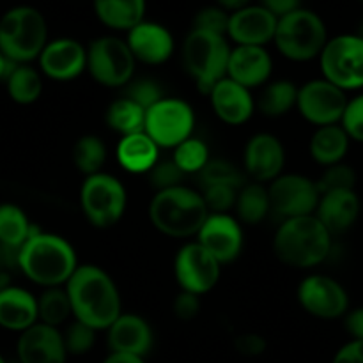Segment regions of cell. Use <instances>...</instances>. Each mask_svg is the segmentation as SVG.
I'll list each match as a JSON object with an SVG mask.
<instances>
[{"label": "cell", "mask_w": 363, "mask_h": 363, "mask_svg": "<svg viewBox=\"0 0 363 363\" xmlns=\"http://www.w3.org/2000/svg\"><path fill=\"white\" fill-rule=\"evenodd\" d=\"M222 264L197 241L183 245L174 259V277L183 293L202 296L215 289Z\"/></svg>", "instance_id": "cell-12"}, {"label": "cell", "mask_w": 363, "mask_h": 363, "mask_svg": "<svg viewBox=\"0 0 363 363\" xmlns=\"http://www.w3.org/2000/svg\"><path fill=\"white\" fill-rule=\"evenodd\" d=\"M35 323H39L38 298L23 287H0V328L23 333Z\"/></svg>", "instance_id": "cell-26"}, {"label": "cell", "mask_w": 363, "mask_h": 363, "mask_svg": "<svg viewBox=\"0 0 363 363\" xmlns=\"http://www.w3.org/2000/svg\"><path fill=\"white\" fill-rule=\"evenodd\" d=\"M209 147L201 138L190 137L188 140L181 142L177 147H174L172 162L177 169L186 176V174H199L209 162Z\"/></svg>", "instance_id": "cell-37"}, {"label": "cell", "mask_w": 363, "mask_h": 363, "mask_svg": "<svg viewBox=\"0 0 363 363\" xmlns=\"http://www.w3.org/2000/svg\"><path fill=\"white\" fill-rule=\"evenodd\" d=\"M208 96L215 116L230 126L248 123L255 112V99L252 91L227 77L215 84Z\"/></svg>", "instance_id": "cell-23"}, {"label": "cell", "mask_w": 363, "mask_h": 363, "mask_svg": "<svg viewBox=\"0 0 363 363\" xmlns=\"http://www.w3.org/2000/svg\"><path fill=\"white\" fill-rule=\"evenodd\" d=\"M172 312L177 319H181V321H191V319L197 318L199 312H201V298L195 296V294L183 293V291H181L176 296V300H174Z\"/></svg>", "instance_id": "cell-47"}, {"label": "cell", "mask_w": 363, "mask_h": 363, "mask_svg": "<svg viewBox=\"0 0 363 363\" xmlns=\"http://www.w3.org/2000/svg\"><path fill=\"white\" fill-rule=\"evenodd\" d=\"M298 87L291 80H275L266 84L259 98L255 99V110L266 117H282L296 108Z\"/></svg>", "instance_id": "cell-30"}, {"label": "cell", "mask_w": 363, "mask_h": 363, "mask_svg": "<svg viewBox=\"0 0 363 363\" xmlns=\"http://www.w3.org/2000/svg\"><path fill=\"white\" fill-rule=\"evenodd\" d=\"M103 363H145L144 358L133 357V354H121V353H110L108 357L103 360Z\"/></svg>", "instance_id": "cell-51"}, {"label": "cell", "mask_w": 363, "mask_h": 363, "mask_svg": "<svg viewBox=\"0 0 363 363\" xmlns=\"http://www.w3.org/2000/svg\"><path fill=\"white\" fill-rule=\"evenodd\" d=\"M152 330L144 318L137 314H121L106 330L110 353L133 354L144 358L152 347Z\"/></svg>", "instance_id": "cell-24"}, {"label": "cell", "mask_w": 363, "mask_h": 363, "mask_svg": "<svg viewBox=\"0 0 363 363\" xmlns=\"http://www.w3.org/2000/svg\"><path fill=\"white\" fill-rule=\"evenodd\" d=\"M350 137L340 128V124H332V126L318 128L312 133L308 151H311L312 160L326 169V167L342 163L344 156L350 151Z\"/></svg>", "instance_id": "cell-28"}, {"label": "cell", "mask_w": 363, "mask_h": 363, "mask_svg": "<svg viewBox=\"0 0 363 363\" xmlns=\"http://www.w3.org/2000/svg\"><path fill=\"white\" fill-rule=\"evenodd\" d=\"M105 119L106 124L116 133H119L121 137H128V135L142 133L144 131L145 110L124 96V98H119L113 103H110V106L106 108Z\"/></svg>", "instance_id": "cell-34"}, {"label": "cell", "mask_w": 363, "mask_h": 363, "mask_svg": "<svg viewBox=\"0 0 363 363\" xmlns=\"http://www.w3.org/2000/svg\"><path fill=\"white\" fill-rule=\"evenodd\" d=\"M227 25H229V14L220 6H208L199 11L194 18V28L211 34L225 35L227 38Z\"/></svg>", "instance_id": "cell-44"}, {"label": "cell", "mask_w": 363, "mask_h": 363, "mask_svg": "<svg viewBox=\"0 0 363 363\" xmlns=\"http://www.w3.org/2000/svg\"><path fill=\"white\" fill-rule=\"evenodd\" d=\"M116 158L126 172L147 174L160 162V147L142 131L121 137L116 147Z\"/></svg>", "instance_id": "cell-27"}, {"label": "cell", "mask_w": 363, "mask_h": 363, "mask_svg": "<svg viewBox=\"0 0 363 363\" xmlns=\"http://www.w3.org/2000/svg\"><path fill=\"white\" fill-rule=\"evenodd\" d=\"M273 59L264 46H234L227 62V78L252 91L269 82Z\"/></svg>", "instance_id": "cell-22"}, {"label": "cell", "mask_w": 363, "mask_h": 363, "mask_svg": "<svg viewBox=\"0 0 363 363\" xmlns=\"http://www.w3.org/2000/svg\"><path fill=\"white\" fill-rule=\"evenodd\" d=\"M13 66L14 64H11L9 60H7L6 57L0 53V80H6L7 74H9V71L13 69Z\"/></svg>", "instance_id": "cell-52"}, {"label": "cell", "mask_w": 363, "mask_h": 363, "mask_svg": "<svg viewBox=\"0 0 363 363\" xmlns=\"http://www.w3.org/2000/svg\"><path fill=\"white\" fill-rule=\"evenodd\" d=\"M145 9L144 0H98L94 4L96 16L105 27L126 34L144 21Z\"/></svg>", "instance_id": "cell-29"}, {"label": "cell", "mask_w": 363, "mask_h": 363, "mask_svg": "<svg viewBox=\"0 0 363 363\" xmlns=\"http://www.w3.org/2000/svg\"><path fill=\"white\" fill-rule=\"evenodd\" d=\"M328 30L315 11L300 6L286 16L279 18L273 43L280 55L293 62H308L319 59L328 43Z\"/></svg>", "instance_id": "cell-6"}, {"label": "cell", "mask_w": 363, "mask_h": 363, "mask_svg": "<svg viewBox=\"0 0 363 363\" xmlns=\"http://www.w3.org/2000/svg\"><path fill=\"white\" fill-rule=\"evenodd\" d=\"M208 216L209 211L201 191L184 184L158 191L149 204V220L155 229L177 240L197 236Z\"/></svg>", "instance_id": "cell-4"}, {"label": "cell", "mask_w": 363, "mask_h": 363, "mask_svg": "<svg viewBox=\"0 0 363 363\" xmlns=\"http://www.w3.org/2000/svg\"><path fill=\"white\" fill-rule=\"evenodd\" d=\"M344 326L351 339L363 340V307L347 311V314L344 315Z\"/></svg>", "instance_id": "cell-49"}, {"label": "cell", "mask_w": 363, "mask_h": 363, "mask_svg": "<svg viewBox=\"0 0 363 363\" xmlns=\"http://www.w3.org/2000/svg\"><path fill=\"white\" fill-rule=\"evenodd\" d=\"M16 354L20 363H66L67 353L59 328L35 323L16 342Z\"/></svg>", "instance_id": "cell-21"}, {"label": "cell", "mask_w": 363, "mask_h": 363, "mask_svg": "<svg viewBox=\"0 0 363 363\" xmlns=\"http://www.w3.org/2000/svg\"><path fill=\"white\" fill-rule=\"evenodd\" d=\"M126 98L137 103L138 106H142L147 112L152 105H156L160 99L165 98V94H163L158 82L151 80V78H138V80L128 84Z\"/></svg>", "instance_id": "cell-42"}, {"label": "cell", "mask_w": 363, "mask_h": 363, "mask_svg": "<svg viewBox=\"0 0 363 363\" xmlns=\"http://www.w3.org/2000/svg\"><path fill=\"white\" fill-rule=\"evenodd\" d=\"M346 105V92L325 78H314L298 87V112L305 121L318 128L339 124Z\"/></svg>", "instance_id": "cell-15"}, {"label": "cell", "mask_w": 363, "mask_h": 363, "mask_svg": "<svg viewBox=\"0 0 363 363\" xmlns=\"http://www.w3.org/2000/svg\"><path fill=\"white\" fill-rule=\"evenodd\" d=\"M71 314L74 321L89 328L108 330L110 325L123 314L121 293L112 277L96 264H78L66 284Z\"/></svg>", "instance_id": "cell-1"}, {"label": "cell", "mask_w": 363, "mask_h": 363, "mask_svg": "<svg viewBox=\"0 0 363 363\" xmlns=\"http://www.w3.org/2000/svg\"><path fill=\"white\" fill-rule=\"evenodd\" d=\"M80 206L92 227L110 229L126 213V188L112 174L98 172L85 177L80 188Z\"/></svg>", "instance_id": "cell-8"}, {"label": "cell", "mask_w": 363, "mask_h": 363, "mask_svg": "<svg viewBox=\"0 0 363 363\" xmlns=\"http://www.w3.org/2000/svg\"><path fill=\"white\" fill-rule=\"evenodd\" d=\"M126 45L137 62L160 66L172 57L176 50L174 35L169 28L156 21H142L126 34Z\"/></svg>", "instance_id": "cell-20"}, {"label": "cell", "mask_w": 363, "mask_h": 363, "mask_svg": "<svg viewBox=\"0 0 363 363\" xmlns=\"http://www.w3.org/2000/svg\"><path fill=\"white\" fill-rule=\"evenodd\" d=\"M38 318L43 325L59 330L73 318L69 298L64 287H48L43 291L38 298Z\"/></svg>", "instance_id": "cell-35"}, {"label": "cell", "mask_w": 363, "mask_h": 363, "mask_svg": "<svg viewBox=\"0 0 363 363\" xmlns=\"http://www.w3.org/2000/svg\"><path fill=\"white\" fill-rule=\"evenodd\" d=\"M106 162V145L96 135H84L73 145V163L85 177L101 172Z\"/></svg>", "instance_id": "cell-36"}, {"label": "cell", "mask_w": 363, "mask_h": 363, "mask_svg": "<svg viewBox=\"0 0 363 363\" xmlns=\"http://www.w3.org/2000/svg\"><path fill=\"white\" fill-rule=\"evenodd\" d=\"M236 220L243 222L247 225H257L266 216L272 213L269 208L268 186L261 183H248L238 190L236 204Z\"/></svg>", "instance_id": "cell-31"}, {"label": "cell", "mask_w": 363, "mask_h": 363, "mask_svg": "<svg viewBox=\"0 0 363 363\" xmlns=\"http://www.w3.org/2000/svg\"><path fill=\"white\" fill-rule=\"evenodd\" d=\"M60 333H62L66 353L73 354V357L87 354L96 344V330L89 328L80 321H71L66 328L60 330Z\"/></svg>", "instance_id": "cell-40"}, {"label": "cell", "mask_w": 363, "mask_h": 363, "mask_svg": "<svg viewBox=\"0 0 363 363\" xmlns=\"http://www.w3.org/2000/svg\"><path fill=\"white\" fill-rule=\"evenodd\" d=\"M339 124L346 131L350 140L363 142V94L347 99L346 110H344Z\"/></svg>", "instance_id": "cell-45"}, {"label": "cell", "mask_w": 363, "mask_h": 363, "mask_svg": "<svg viewBox=\"0 0 363 363\" xmlns=\"http://www.w3.org/2000/svg\"><path fill=\"white\" fill-rule=\"evenodd\" d=\"M272 213L282 220L314 215L319 204L318 184L301 174H280L268 184Z\"/></svg>", "instance_id": "cell-13"}, {"label": "cell", "mask_w": 363, "mask_h": 363, "mask_svg": "<svg viewBox=\"0 0 363 363\" xmlns=\"http://www.w3.org/2000/svg\"><path fill=\"white\" fill-rule=\"evenodd\" d=\"M23 209L14 204H0V245L7 250H20L34 233Z\"/></svg>", "instance_id": "cell-33"}, {"label": "cell", "mask_w": 363, "mask_h": 363, "mask_svg": "<svg viewBox=\"0 0 363 363\" xmlns=\"http://www.w3.org/2000/svg\"><path fill=\"white\" fill-rule=\"evenodd\" d=\"M21 273L43 289L62 287L77 272V252L67 240L34 229L23 247L16 252Z\"/></svg>", "instance_id": "cell-2"}, {"label": "cell", "mask_w": 363, "mask_h": 363, "mask_svg": "<svg viewBox=\"0 0 363 363\" xmlns=\"http://www.w3.org/2000/svg\"><path fill=\"white\" fill-rule=\"evenodd\" d=\"M46 43L48 25L35 7H13L0 18V53L14 66L38 59Z\"/></svg>", "instance_id": "cell-5"}, {"label": "cell", "mask_w": 363, "mask_h": 363, "mask_svg": "<svg viewBox=\"0 0 363 363\" xmlns=\"http://www.w3.org/2000/svg\"><path fill=\"white\" fill-rule=\"evenodd\" d=\"M195 113L181 98H163L145 112L144 133L160 149H174L194 137Z\"/></svg>", "instance_id": "cell-11"}, {"label": "cell", "mask_w": 363, "mask_h": 363, "mask_svg": "<svg viewBox=\"0 0 363 363\" xmlns=\"http://www.w3.org/2000/svg\"><path fill=\"white\" fill-rule=\"evenodd\" d=\"M234 347L245 358H257L268 350V342L259 333H241L234 339Z\"/></svg>", "instance_id": "cell-46"}, {"label": "cell", "mask_w": 363, "mask_h": 363, "mask_svg": "<svg viewBox=\"0 0 363 363\" xmlns=\"http://www.w3.org/2000/svg\"><path fill=\"white\" fill-rule=\"evenodd\" d=\"M38 60L41 74L55 82H69L87 69V48L73 38L48 39Z\"/></svg>", "instance_id": "cell-16"}, {"label": "cell", "mask_w": 363, "mask_h": 363, "mask_svg": "<svg viewBox=\"0 0 363 363\" xmlns=\"http://www.w3.org/2000/svg\"><path fill=\"white\" fill-rule=\"evenodd\" d=\"M332 363H363V340H350L333 357Z\"/></svg>", "instance_id": "cell-48"}, {"label": "cell", "mask_w": 363, "mask_h": 363, "mask_svg": "<svg viewBox=\"0 0 363 363\" xmlns=\"http://www.w3.org/2000/svg\"><path fill=\"white\" fill-rule=\"evenodd\" d=\"M149 183H151V188H155V191H165L170 190V188L181 186L184 179V174L177 169L176 163L172 160H167V162H162L160 160L155 167L147 172Z\"/></svg>", "instance_id": "cell-43"}, {"label": "cell", "mask_w": 363, "mask_h": 363, "mask_svg": "<svg viewBox=\"0 0 363 363\" xmlns=\"http://www.w3.org/2000/svg\"><path fill=\"white\" fill-rule=\"evenodd\" d=\"M199 174L204 186H213V184H225L234 188L243 186V174L229 160L211 158Z\"/></svg>", "instance_id": "cell-38"}, {"label": "cell", "mask_w": 363, "mask_h": 363, "mask_svg": "<svg viewBox=\"0 0 363 363\" xmlns=\"http://www.w3.org/2000/svg\"><path fill=\"white\" fill-rule=\"evenodd\" d=\"M243 229L236 216L209 215L197 234V243L209 252L220 264H229L243 250Z\"/></svg>", "instance_id": "cell-17"}, {"label": "cell", "mask_w": 363, "mask_h": 363, "mask_svg": "<svg viewBox=\"0 0 363 363\" xmlns=\"http://www.w3.org/2000/svg\"><path fill=\"white\" fill-rule=\"evenodd\" d=\"M286 149L280 138L272 133H255L248 138L243 151V169L254 183H272L284 174Z\"/></svg>", "instance_id": "cell-18"}, {"label": "cell", "mask_w": 363, "mask_h": 363, "mask_svg": "<svg viewBox=\"0 0 363 363\" xmlns=\"http://www.w3.org/2000/svg\"><path fill=\"white\" fill-rule=\"evenodd\" d=\"M238 190L240 188L225 186V184H213V186H204L202 190V199L208 208L209 215H225L236 204Z\"/></svg>", "instance_id": "cell-41"}, {"label": "cell", "mask_w": 363, "mask_h": 363, "mask_svg": "<svg viewBox=\"0 0 363 363\" xmlns=\"http://www.w3.org/2000/svg\"><path fill=\"white\" fill-rule=\"evenodd\" d=\"M261 4L273 14V16L277 18V20L286 16V14H289L291 11H294L296 7L301 6L298 0H264V2Z\"/></svg>", "instance_id": "cell-50"}, {"label": "cell", "mask_w": 363, "mask_h": 363, "mask_svg": "<svg viewBox=\"0 0 363 363\" xmlns=\"http://www.w3.org/2000/svg\"><path fill=\"white\" fill-rule=\"evenodd\" d=\"M332 234L315 215L284 220L273 236V252L289 268H315L332 252Z\"/></svg>", "instance_id": "cell-3"}, {"label": "cell", "mask_w": 363, "mask_h": 363, "mask_svg": "<svg viewBox=\"0 0 363 363\" xmlns=\"http://www.w3.org/2000/svg\"><path fill=\"white\" fill-rule=\"evenodd\" d=\"M277 18L262 4H250L229 14L227 39L236 46H264L273 43L277 30Z\"/></svg>", "instance_id": "cell-19"}, {"label": "cell", "mask_w": 363, "mask_h": 363, "mask_svg": "<svg viewBox=\"0 0 363 363\" xmlns=\"http://www.w3.org/2000/svg\"><path fill=\"white\" fill-rule=\"evenodd\" d=\"M323 78L340 91H358L363 87V38L340 34L328 39L319 55Z\"/></svg>", "instance_id": "cell-9"}, {"label": "cell", "mask_w": 363, "mask_h": 363, "mask_svg": "<svg viewBox=\"0 0 363 363\" xmlns=\"http://www.w3.org/2000/svg\"><path fill=\"white\" fill-rule=\"evenodd\" d=\"M296 296L308 315L325 321L344 318L350 311V296L342 284L321 273L305 277L298 286Z\"/></svg>", "instance_id": "cell-14"}, {"label": "cell", "mask_w": 363, "mask_h": 363, "mask_svg": "<svg viewBox=\"0 0 363 363\" xmlns=\"http://www.w3.org/2000/svg\"><path fill=\"white\" fill-rule=\"evenodd\" d=\"M360 211L362 204L357 191L344 190L321 195L314 215L325 225V229L335 236L350 230L357 223Z\"/></svg>", "instance_id": "cell-25"}, {"label": "cell", "mask_w": 363, "mask_h": 363, "mask_svg": "<svg viewBox=\"0 0 363 363\" xmlns=\"http://www.w3.org/2000/svg\"><path fill=\"white\" fill-rule=\"evenodd\" d=\"M0 363H6V360H4V357H2V354H0Z\"/></svg>", "instance_id": "cell-53"}, {"label": "cell", "mask_w": 363, "mask_h": 363, "mask_svg": "<svg viewBox=\"0 0 363 363\" xmlns=\"http://www.w3.org/2000/svg\"><path fill=\"white\" fill-rule=\"evenodd\" d=\"M137 60L126 41L116 35H101L87 46L89 74L103 87H123L133 80Z\"/></svg>", "instance_id": "cell-10"}, {"label": "cell", "mask_w": 363, "mask_h": 363, "mask_svg": "<svg viewBox=\"0 0 363 363\" xmlns=\"http://www.w3.org/2000/svg\"><path fill=\"white\" fill-rule=\"evenodd\" d=\"M230 45L225 35L191 28L183 45V64L202 94L227 77Z\"/></svg>", "instance_id": "cell-7"}, {"label": "cell", "mask_w": 363, "mask_h": 363, "mask_svg": "<svg viewBox=\"0 0 363 363\" xmlns=\"http://www.w3.org/2000/svg\"><path fill=\"white\" fill-rule=\"evenodd\" d=\"M318 184L319 195L332 194V191H344V190H354L357 184V174H354L353 167L346 165V163H337V165L326 167L323 170L321 177L315 181Z\"/></svg>", "instance_id": "cell-39"}, {"label": "cell", "mask_w": 363, "mask_h": 363, "mask_svg": "<svg viewBox=\"0 0 363 363\" xmlns=\"http://www.w3.org/2000/svg\"><path fill=\"white\" fill-rule=\"evenodd\" d=\"M9 98L18 105H32L43 94V77L30 64L13 66L6 78Z\"/></svg>", "instance_id": "cell-32"}]
</instances>
